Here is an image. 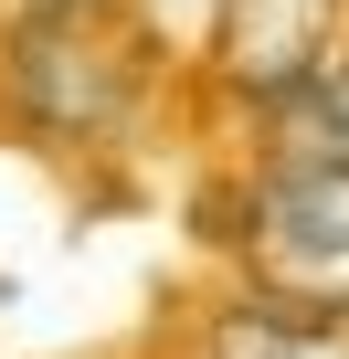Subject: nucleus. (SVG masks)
<instances>
[{
    "instance_id": "f257e3e1",
    "label": "nucleus",
    "mask_w": 349,
    "mask_h": 359,
    "mask_svg": "<svg viewBox=\"0 0 349 359\" xmlns=\"http://www.w3.org/2000/svg\"><path fill=\"white\" fill-rule=\"evenodd\" d=\"M244 264L275 317L349 327V169H275L244 222Z\"/></svg>"
},
{
    "instance_id": "f03ea898",
    "label": "nucleus",
    "mask_w": 349,
    "mask_h": 359,
    "mask_svg": "<svg viewBox=\"0 0 349 359\" xmlns=\"http://www.w3.org/2000/svg\"><path fill=\"white\" fill-rule=\"evenodd\" d=\"M328 22H338V0H223V74L275 106L286 85L328 64Z\"/></svg>"
},
{
    "instance_id": "7ed1b4c3",
    "label": "nucleus",
    "mask_w": 349,
    "mask_h": 359,
    "mask_svg": "<svg viewBox=\"0 0 349 359\" xmlns=\"http://www.w3.org/2000/svg\"><path fill=\"white\" fill-rule=\"evenodd\" d=\"M275 137H286V169H349V53L275 95Z\"/></svg>"
},
{
    "instance_id": "20e7f679",
    "label": "nucleus",
    "mask_w": 349,
    "mask_h": 359,
    "mask_svg": "<svg viewBox=\"0 0 349 359\" xmlns=\"http://www.w3.org/2000/svg\"><path fill=\"white\" fill-rule=\"evenodd\" d=\"M212 359H349V327L244 306V317H223V327H212Z\"/></svg>"
},
{
    "instance_id": "39448f33",
    "label": "nucleus",
    "mask_w": 349,
    "mask_h": 359,
    "mask_svg": "<svg viewBox=\"0 0 349 359\" xmlns=\"http://www.w3.org/2000/svg\"><path fill=\"white\" fill-rule=\"evenodd\" d=\"M53 11H74V0H53Z\"/></svg>"
}]
</instances>
